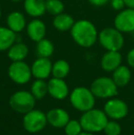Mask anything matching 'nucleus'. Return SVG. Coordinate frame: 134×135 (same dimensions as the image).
<instances>
[{"label":"nucleus","instance_id":"nucleus-1","mask_svg":"<svg viewBox=\"0 0 134 135\" xmlns=\"http://www.w3.org/2000/svg\"><path fill=\"white\" fill-rule=\"evenodd\" d=\"M70 31L75 43L84 48L92 47L98 39L97 28L91 21L86 20H81L75 22Z\"/></svg>","mask_w":134,"mask_h":135},{"label":"nucleus","instance_id":"nucleus-2","mask_svg":"<svg viewBox=\"0 0 134 135\" xmlns=\"http://www.w3.org/2000/svg\"><path fill=\"white\" fill-rule=\"evenodd\" d=\"M79 121L81 123L83 131L95 133L104 131L106 124L108 121V118L104 110L92 108L84 112Z\"/></svg>","mask_w":134,"mask_h":135},{"label":"nucleus","instance_id":"nucleus-3","mask_svg":"<svg viewBox=\"0 0 134 135\" xmlns=\"http://www.w3.org/2000/svg\"><path fill=\"white\" fill-rule=\"evenodd\" d=\"M70 102L76 110L86 112L95 107L96 97L89 88L75 87L70 94Z\"/></svg>","mask_w":134,"mask_h":135},{"label":"nucleus","instance_id":"nucleus-4","mask_svg":"<svg viewBox=\"0 0 134 135\" xmlns=\"http://www.w3.org/2000/svg\"><path fill=\"white\" fill-rule=\"evenodd\" d=\"M98 41L107 51H120L124 45L122 32L116 28H106L98 34Z\"/></svg>","mask_w":134,"mask_h":135},{"label":"nucleus","instance_id":"nucleus-5","mask_svg":"<svg viewBox=\"0 0 134 135\" xmlns=\"http://www.w3.org/2000/svg\"><path fill=\"white\" fill-rule=\"evenodd\" d=\"M36 104V98L31 92L26 90L17 91L9 98V105L11 108L18 113L26 114L32 110Z\"/></svg>","mask_w":134,"mask_h":135},{"label":"nucleus","instance_id":"nucleus-6","mask_svg":"<svg viewBox=\"0 0 134 135\" xmlns=\"http://www.w3.org/2000/svg\"><path fill=\"white\" fill-rule=\"evenodd\" d=\"M90 90L96 98H112L118 95V85L112 78L102 76L92 82Z\"/></svg>","mask_w":134,"mask_h":135},{"label":"nucleus","instance_id":"nucleus-7","mask_svg":"<svg viewBox=\"0 0 134 135\" xmlns=\"http://www.w3.org/2000/svg\"><path fill=\"white\" fill-rule=\"evenodd\" d=\"M23 127L28 132L37 133L45 128L47 121L46 114L39 109H33L27 112L23 117Z\"/></svg>","mask_w":134,"mask_h":135},{"label":"nucleus","instance_id":"nucleus-8","mask_svg":"<svg viewBox=\"0 0 134 135\" xmlns=\"http://www.w3.org/2000/svg\"><path fill=\"white\" fill-rule=\"evenodd\" d=\"M7 73L9 78L18 85L27 84L32 76L31 68L23 61L13 62L9 65Z\"/></svg>","mask_w":134,"mask_h":135},{"label":"nucleus","instance_id":"nucleus-9","mask_svg":"<svg viewBox=\"0 0 134 135\" xmlns=\"http://www.w3.org/2000/svg\"><path fill=\"white\" fill-rule=\"evenodd\" d=\"M104 112L107 118L118 120L125 118L128 115L129 108L126 102L120 98H111L106 102L104 106Z\"/></svg>","mask_w":134,"mask_h":135},{"label":"nucleus","instance_id":"nucleus-10","mask_svg":"<svg viewBox=\"0 0 134 135\" xmlns=\"http://www.w3.org/2000/svg\"><path fill=\"white\" fill-rule=\"evenodd\" d=\"M114 25L120 32L128 33L134 31V8L122 9L116 16Z\"/></svg>","mask_w":134,"mask_h":135},{"label":"nucleus","instance_id":"nucleus-11","mask_svg":"<svg viewBox=\"0 0 134 135\" xmlns=\"http://www.w3.org/2000/svg\"><path fill=\"white\" fill-rule=\"evenodd\" d=\"M47 85H48V94L55 99H64L69 95V88L66 82L63 79L53 77L49 80Z\"/></svg>","mask_w":134,"mask_h":135},{"label":"nucleus","instance_id":"nucleus-12","mask_svg":"<svg viewBox=\"0 0 134 135\" xmlns=\"http://www.w3.org/2000/svg\"><path fill=\"white\" fill-rule=\"evenodd\" d=\"M31 73L32 75L37 79H44L48 78L52 74V64L49 58H43L39 57L31 65Z\"/></svg>","mask_w":134,"mask_h":135},{"label":"nucleus","instance_id":"nucleus-13","mask_svg":"<svg viewBox=\"0 0 134 135\" xmlns=\"http://www.w3.org/2000/svg\"><path fill=\"white\" fill-rule=\"evenodd\" d=\"M47 121L51 126L54 128H64L70 120L68 112L63 108H55L49 110L46 114Z\"/></svg>","mask_w":134,"mask_h":135},{"label":"nucleus","instance_id":"nucleus-14","mask_svg":"<svg viewBox=\"0 0 134 135\" xmlns=\"http://www.w3.org/2000/svg\"><path fill=\"white\" fill-rule=\"evenodd\" d=\"M122 56L118 51H107L101 58V67L106 72H113L121 65Z\"/></svg>","mask_w":134,"mask_h":135},{"label":"nucleus","instance_id":"nucleus-15","mask_svg":"<svg viewBox=\"0 0 134 135\" xmlns=\"http://www.w3.org/2000/svg\"><path fill=\"white\" fill-rule=\"evenodd\" d=\"M27 33L33 41H39L44 39L46 34V26L39 20H33L27 27Z\"/></svg>","mask_w":134,"mask_h":135},{"label":"nucleus","instance_id":"nucleus-16","mask_svg":"<svg viewBox=\"0 0 134 135\" xmlns=\"http://www.w3.org/2000/svg\"><path fill=\"white\" fill-rule=\"evenodd\" d=\"M24 8L27 14L33 18H39L42 16L46 11L45 0H25Z\"/></svg>","mask_w":134,"mask_h":135},{"label":"nucleus","instance_id":"nucleus-17","mask_svg":"<svg viewBox=\"0 0 134 135\" xmlns=\"http://www.w3.org/2000/svg\"><path fill=\"white\" fill-rule=\"evenodd\" d=\"M7 28H9L14 32H20L23 30V28L26 26V20L25 17L22 13L18 11L11 12L7 16Z\"/></svg>","mask_w":134,"mask_h":135},{"label":"nucleus","instance_id":"nucleus-18","mask_svg":"<svg viewBox=\"0 0 134 135\" xmlns=\"http://www.w3.org/2000/svg\"><path fill=\"white\" fill-rule=\"evenodd\" d=\"M131 78V70L125 65H120L113 71L112 79L118 87H123L130 83Z\"/></svg>","mask_w":134,"mask_h":135},{"label":"nucleus","instance_id":"nucleus-19","mask_svg":"<svg viewBox=\"0 0 134 135\" xmlns=\"http://www.w3.org/2000/svg\"><path fill=\"white\" fill-rule=\"evenodd\" d=\"M29 54V49L25 43L17 42L14 43L7 50V56L12 62L23 61Z\"/></svg>","mask_w":134,"mask_h":135},{"label":"nucleus","instance_id":"nucleus-20","mask_svg":"<svg viewBox=\"0 0 134 135\" xmlns=\"http://www.w3.org/2000/svg\"><path fill=\"white\" fill-rule=\"evenodd\" d=\"M16 32L9 28L0 27V51H7L16 41Z\"/></svg>","mask_w":134,"mask_h":135},{"label":"nucleus","instance_id":"nucleus-21","mask_svg":"<svg viewBox=\"0 0 134 135\" xmlns=\"http://www.w3.org/2000/svg\"><path fill=\"white\" fill-rule=\"evenodd\" d=\"M52 24L54 28L59 31H67L72 28L73 25L75 24V20L70 15L61 13L55 16Z\"/></svg>","mask_w":134,"mask_h":135},{"label":"nucleus","instance_id":"nucleus-22","mask_svg":"<svg viewBox=\"0 0 134 135\" xmlns=\"http://www.w3.org/2000/svg\"><path fill=\"white\" fill-rule=\"evenodd\" d=\"M70 72V65L65 60H58L52 64V75L56 78L63 79Z\"/></svg>","mask_w":134,"mask_h":135},{"label":"nucleus","instance_id":"nucleus-23","mask_svg":"<svg viewBox=\"0 0 134 135\" xmlns=\"http://www.w3.org/2000/svg\"><path fill=\"white\" fill-rule=\"evenodd\" d=\"M54 51V46L51 41L47 39H42L39 41H38L37 48H36V52L39 57H43V58H49L52 56Z\"/></svg>","mask_w":134,"mask_h":135},{"label":"nucleus","instance_id":"nucleus-24","mask_svg":"<svg viewBox=\"0 0 134 135\" xmlns=\"http://www.w3.org/2000/svg\"><path fill=\"white\" fill-rule=\"evenodd\" d=\"M31 92L36 99H41L48 94V85L42 79H37L31 85Z\"/></svg>","mask_w":134,"mask_h":135},{"label":"nucleus","instance_id":"nucleus-25","mask_svg":"<svg viewBox=\"0 0 134 135\" xmlns=\"http://www.w3.org/2000/svg\"><path fill=\"white\" fill-rule=\"evenodd\" d=\"M45 7L48 13L57 16L63 13L64 5L61 0H45Z\"/></svg>","mask_w":134,"mask_h":135},{"label":"nucleus","instance_id":"nucleus-26","mask_svg":"<svg viewBox=\"0 0 134 135\" xmlns=\"http://www.w3.org/2000/svg\"><path fill=\"white\" fill-rule=\"evenodd\" d=\"M64 132L66 135H78L83 132L81 123L76 119H70L64 127Z\"/></svg>","mask_w":134,"mask_h":135},{"label":"nucleus","instance_id":"nucleus-27","mask_svg":"<svg viewBox=\"0 0 134 135\" xmlns=\"http://www.w3.org/2000/svg\"><path fill=\"white\" fill-rule=\"evenodd\" d=\"M104 132L106 135H120L121 133V126L120 123L112 119L110 121H107L104 128Z\"/></svg>","mask_w":134,"mask_h":135},{"label":"nucleus","instance_id":"nucleus-28","mask_svg":"<svg viewBox=\"0 0 134 135\" xmlns=\"http://www.w3.org/2000/svg\"><path fill=\"white\" fill-rule=\"evenodd\" d=\"M111 7L115 10H122L125 7L123 0H111Z\"/></svg>","mask_w":134,"mask_h":135},{"label":"nucleus","instance_id":"nucleus-29","mask_svg":"<svg viewBox=\"0 0 134 135\" xmlns=\"http://www.w3.org/2000/svg\"><path fill=\"white\" fill-rule=\"evenodd\" d=\"M127 62L131 67L134 68V48L131 49L127 55Z\"/></svg>","mask_w":134,"mask_h":135},{"label":"nucleus","instance_id":"nucleus-30","mask_svg":"<svg viewBox=\"0 0 134 135\" xmlns=\"http://www.w3.org/2000/svg\"><path fill=\"white\" fill-rule=\"evenodd\" d=\"M88 1L93 6H96V7H102V6L106 5L109 0H88Z\"/></svg>","mask_w":134,"mask_h":135},{"label":"nucleus","instance_id":"nucleus-31","mask_svg":"<svg viewBox=\"0 0 134 135\" xmlns=\"http://www.w3.org/2000/svg\"><path fill=\"white\" fill-rule=\"evenodd\" d=\"M125 6L130 8H134V0H123Z\"/></svg>","mask_w":134,"mask_h":135},{"label":"nucleus","instance_id":"nucleus-32","mask_svg":"<svg viewBox=\"0 0 134 135\" xmlns=\"http://www.w3.org/2000/svg\"><path fill=\"white\" fill-rule=\"evenodd\" d=\"M78 135H94L93 133H92V132H81L80 134H78Z\"/></svg>","mask_w":134,"mask_h":135},{"label":"nucleus","instance_id":"nucleus-33","mask_svg":"<svg viewBox=\"0 0 134 135\" xmlns=\"http://www.w3.org/2000/svg\"><path fill=\"white\" fill-rule=\"evenodd\" d=\"M11 1H13V2H16V3H17V2H20V1H21V0H11Z\"/></svg>","mask_w":134,"mask_h":135},{"label":"nucleus","instance_id":"nucleus-34","mask_svg":"<svg viewBox=\"0 0 134 135\" xmlns=\"http://www.w3.org/2000/svg\"><path fill=\"white\" fill-rule=\"evenodd\" d=\"M1 14H2V13H1V9H0V18H1Z\"/></svg>","mask_w":134,"mask_h":135},{"label":"nucleus","instance_id":"nucleus-35","mask_svg":"<svg viewBox=\"0 0 134 135\" xmlns=\"http://www.w3.org/2000/svg\"><path fill=\"white\" fill-rule=\"evenodd\" d=\"M133 41H134V31H133Z\"/></svg>","mask_w":134,"mask_h":135},{"label":"nucleus","instance_id":"nucleus-36","mask_svg":"<svg viewBox=\"0 0 134 135\" xmlns=\"http://www.w3.org/2000/svg\"><path fill=\"white\" fill-rule=\"evenodd\" d=\"M65 135H66V134H65Z\"/></svg>","mask_w":134,"mask_h":135}]
</instances>
